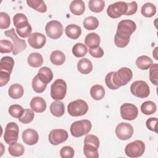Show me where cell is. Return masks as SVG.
<instances>
[{
    "instance_id": "cell-1",
    "label": "cell",
    "mask_w": 158,
    "mask_h": 158,
    "mask_svg": "<svg viewBox=\"0 0 158 158\" xmlns=\"http://www.w3.org/2000/svg\"><path fill=\"white\" fill-rule=\"evenodd\" d=\"M133 72L128 67H122L117 72H110L105 77L106 86L110 89H117L126 85L132 78Z\"/></svg>"
},
{
    "instance_id": "cell-2",
    "label": "cell",
    "mask_w": 158,
    "mask_h": 158,
    "mask_svg": "<svg viewBox=\"0 0 158 158\" xmlns=\"http://www.w3.org/2000/svg\"><path fill=\"white\" fill-rule=\"evenodd\" d=\"M136 23L131 20H121L117 25V30L114 36V43L118 48H125L129 42L131 34L136 30Z\"/></svg>"
},
{
    "instance_id": "cell-3",
    "label": "cell",
    "mask_w": 158,
    "mask_h": 158,
    "mask_svg": "<svg viewBox=\"0 0 158 158\" xmlns=\"http://www.w3.org/2000/svg\"><path fill=\"white\" fill-rule=\"evenodd\" d=\"M92 127L91 123L89 120L84 119L73 122L70 126V133L74 137L78 138L87 135Z\"/></svg>"
},
{
    "instance_id": "cell-4",
    "label": "cell",
    "mask_w": 158,
    "mask_h": 158,
    "mask_svg": "<svg viewBox=\"0 0 158 158\" xmlns=\"http://www.w3.org/2000/svg\"><path fill=\"white\" fill-rule=\"evenodd\" d=\"M88 110V104L82 99H77L72 101L67 106L68 113L72 117L82 116L86 114Z\"/></svg>"
},
{
    "instance_id": "cell-5",
    "label": "cell",
    "mask_w": 158,
    "mask_h": 158,
    "mask_svg": "<svg viewBox=\"0 0 158 158\" xmlns=\"http://www.w3.org/2000/svg\"><path fill=\"white\" fill-rule=\"evenodd\" d=\"M67 93V84L62 79H57L51 86V96L54 100L64 99Z\"/></svg>"
},
{
    "instance_id": "cell-6",
    "label": "cell",
    "mask_w": 158,
    "mask_h": 158,
    "mask_svg": "<svg viewBox=\"0 0 158 158\" xmlns=\"http://www.w3.org/2000/svg\"><path fill=\"white\" fill-rule=\"evenodd\" d=\"M145 151V144L141 140H135L128 143L125 148V154L131 158L141 156Z\"/></svg>"
},
{
    "instance_id": "cell-7",
    "label": "cell",
    "mask_w": 158,
    "mask_h": 158,
    "mask_svg": "<svg viewBox=\"0 0 158 158\" xmlns=\"http://www.w3.org/2000/svg\"><path fill=\"white\" fill-rule=\"evenodd\" d=\"M130 91L132 94L140 98H147L150 93L148 84L143 80L134 81L130 86Z\"/></svg>"
},
{
    "instance_id": "cell-8",
    "label": "cell",
    "mask_w": 158,
    "mask_h": 158,
    "mask_svg": "<svg viewBox=\"0 0 158 158\" xmlns=\"http://www.w3.org/2000/svg\"><path fill=\"white\" fill-rule=\"evenodd\" d=\"M45 31L49 38L56 40L62 36L64 28L60 22L54 20L47 23L45 27Z\"/></svg>"
},
{
    "instance_id": "cell-9",
    "label": "cell",
    "mask_w": 158,
    "mask_h": 158,
    "mask_svg": "<svg viewBox=\"0 0 158 158\" xmlns=\"http://www.w3.org/2000/svg\"><path fill=\"white\" fill-rule=\"evenodd\" d=\"M19 128L15 122H9L6 127L4 134V140L7 144H12L17 141Z\"/></svg>"
},
{
    "instance_id": "cell-10",
    "label": "cell",
    "mask_w": 158,
    "mask_h": 158,
    "mask_svg": "<svg viewBox=\"0 0 158 158\" xmlns=\"http://www.w3.org/2000/svg\"><path fill=\"white\" fill-rule=\"evenodd\" d=\"M127 10V3L123 1H118L110 4L107 9V15L112 18L117 19L125 14Z\"/></svg>"
},
{
    "instance_id": "cell-11",
    "label": "cell",
    "mask_w": 158,
    "mask_h": 158,
    "mask_svg": "<svg viewBox=\"0 0 158 158\" xmlns=\"http://www.w3.org/2000/svg\"><path fill=\"white\" fill-rule=\"evenodd\" d=\"M4 35L9 37L12 39L13 43H14V50L12 51V54L14 55H17L19 52L23 51L25 50L27 48V44L26 42L24 40L20 39L16 33H15V29L14 28H11L9 30H7L4 32Z\"/></svg>"
},
{
    "instance_id": "cell-12",
    "label": "cell",
    "mask_w": 158,
    "mask_h": 158,
    "mask_svg": "<svg viewBox=\"0 0 158 158\" xmlns=\"http://www.w3.org/2000/svg\"><path fill=\"white\" fill-rule=\"evenodd\" d=\"M120 111L122 118L127 120H133L135 119L138 115L137 107L130 103L123 104L120 106Z\"/></svg>"
},
{
    "instance_id": "cell-13",
    "label": "cell",
    "mask_w": 158,
    "mask_h": 158,
    "mask_svg": "<svg viewBox=\"0 0 158 158\" xmlns=\"http://www.w3.org/2000/svg\"><path fill=\"white\" fill-rule=\"evenodd\" d=\"M115 134L117 138L121 140L128 139L133 134V128L130 123L121 122L116 127Z\"/></svg>"
},
{
    "instance_id": "cell-14",
    "label": "cell",
    "mask_w": 158,
    "mask_h": 158,
    "mask_svg": "<svg viewBox=\"0 0 158 158\" xmlns=\"http://www.w3.org/2000/svg\"><path fill=\"white\" fill-rule=\"evenodd\" d=\"M68 133L64 129H53L48 136L49 143L54 146L58 145L65 142L68 138Z\"/></svg>"
},
{
    "instance_id": "cell-15",
    "label": "cell",
    "mask_w": 158,
    "mask_h": 158,
    "mask_svg": "<svg viewBox=\"0 0 158 158\" xmlns=\"http://www.w3.org/2000/svg\"><path fill=\"white\" fill-rule=\"evenodd\" d=\"M46 42V38L45 35L39 32L31 33L28 39V43L30 46L35 49L42 48L45 45Z\"/></svg>"
},
{
    "instance_id": "cell-16",
    "label": "cell",
    "mask_w": 158,
    "mask_h": 158,
    "mask_svg": "<svg viewBox=\"0 0 158 158\" xmlns=\"http://www.w3.org/2000/svg\"><path fill=\"white\" fill-rule=\"evenodd\" d=\"M23 141L28 145H34L37 143L39 139V136L37 131L31 128H28L24 130L22 133Z\"/></svg>"
},
{
    "instance_id": "cell-17",
    "label": "cell",
    "mask_w": 158,
    "mask_h": 158,
    "mask_svg": "<svg viewBox=\"0 0 158 158\" xmlns=\"http://www.w3.org/2000/svg\"><path fill=\"white\" fill-rule=\"evenodd\" d=\"M31 109L38 113L43 112L46 109V103L45 100L40 96L33 98L30 102Z\"/></svg>"
},
{
    "instance_id": "cell-18",
    "label": "cell",
    "mask_w": 158,
    "mask_h": 158,
    "mask_svg": "<svg viewBox=\"0 0 158 158\" xmlns=\"http://www.w3.org/2000/svg\"><path fill=\"white\" fill-rule=\"evenodd\" d=\"M17 33L22 38L29 37L31 34L32 28L28 21L23 22L15 27Z\"/></svg>"
},
{
    "instance_id": "cell-19",
    "label": "cell",
    "mask_w": 158,
    "mask_h": 158,
    "mask_svg": "<svg viewBox=\"0 0 158 158\" xmlns=\"http://www.w3.org/2000/svg\"><path fill=\"white\" fill-rule=\"evenodd\" d=\"M49 109L52 115L56 117L62 116L65 112L64 104L60 100H57L52 102L50 105Z\"/></svg>"
},
{
    "instance_id": "cell-20",
    "label": "cell",
    "mask_w": 158,
    "mask_h": 158,
    "mask_svg": "<svg viewBox=\"0 0 158 158\" xmlns=\"http://www.w3.org/2000/svg\"><path fill=\"white\" fill-rule=\"evenodd\" d=\"M36 75L41 81L46 84L51 82L53 78V73L48 67H43L40 69Z\"/></svg>"
},
{
    "instance_id": "cell-21",
    "label": "cell",
    "mask_w": 158,
    "mask_h": 158,
    "mask_svg": "<svg viewBox=\"0 0 158 158\" xmlns=\"http://www.w3.org/2000/svg\"><path fill=\"white\" fill-rule=\"evenodd\" d=\"M65 33L69 38L77 40L80 37L81 33V27L77 25L70 24L65 27Z\"/></svg>"
},
{
    "instance_id": "cell-22",
    "label": "cell",
    "mask_w": 158,
    "mask_h": 158,
    "mask_svg": "<svg viewBox=\"0 0 158 158\" xmlns=\"http://www.w3.org/2000/svg\"><path fill=\"white\" fill-rule=\"evenodd\" d=\"M70 12L75 15H82L85 10V5L81 0H74L70 4Z\"/></svg>"
},
{
    "instance_id": "cell-23",
    "label": "cell",
    "mask_w": 158,
    "mask_h": 158,
    "mask_svg": "<svg viewBox=\"0 0 158 158\" xmlns=\"http://www.w3.org/2000/svg\"><path fill=\"white\" fill-rule=\"evenodd\" d=\"M24 93L23 86L19 83L12 84L8 89L9 96L14 99L20 98Z\"/></svg>"
},
{
    "instance_id": "cell-24",
    "label": "cell",
    "mask_w": 158,
    "mask_h": 158,
    "mask_svg": "<svg viewBox=\"0 0 158 158\" xmlns=\"http://www.w3.org/2000/svg\"><path fill=\"white\" fill-rule=\"evenodd\" d=\"M77 69L82 74H88L93 70L92 62L87 58H83L78 62Z\"/></svg>"
},
{
    "instance_id": "cell-25",
    "label": "cell",
    "mask_w": 158,
    "mask_h": 158,
    "mask_svg": "<svg viewBox=\"0 0 158 158\" xmlns=\"http://www.w3.org/2000/svg\"><path fill=\"white\" fill-rule=\"evenodd\" d=\"M100 42V37L96 33H88L85 39V44L89 48H95L99 46Z\"/></svg>"
},
{
    "instance_id": "cell-26",
    "label": "cell",
    "mask_w": 158,
    "mask_h": 158,
    "mask_svg": "<svg viewBox=\"0 0 158 158\" xmlns=\"http://www.w3.org/2000/svg\"><path fill=\"white\" fill-rule=\"evenodd\" d=\"M28 64L32 67H39L42 65L43 63V57L38 52L31 53L27 58Z\"/></svg>"
},
{
    "instance_id": "cell-27",
    "label": "cell",
    "mask_w": 158,
    "mask_h": 158,
    "mask_svg": "<svg viewBox=\"0 0 158 158\" xmlns=\"http://www.w3.org/2000/svg\"><path fill=\"white\" fill-rule=\"evenodd\" d=\"M90 95L96 101L101 100L105 96V89L102 85H94L90 89Z\"/></svg>"
},
{
    "instance_id": "cell-28",
    "label": "cell",
    "mask_w": 158,
    "mask_h": 158,
    "mask_svg": "<svg viewBox=\"0 0 158 158\" xmlns=\"http://www.w3.org/2000/svg\"><path fill=\"white\" fill-rule=\"evenodd\" d=\"M14 65V60L10 56H4L1 58L0 63V70L6 71L11 73Z\"/></svg>"
},
{
    "instance_id": "cell-29",
    "label": "cell",
    "mask_w": 158,
    "mask_h": 158,
    "mask_svg": "<svg viewBox=\"0 0 158 158\" xmlns=\"http://www.w3.org/2000/svg\"><path fill=\"white\" fill-rule=\"evenodd\" d=\"M152 64V60L147 56H141L136 60V65L141 70H148Z\"/></svg>"
},
{
    "instance_id": "cell-30",
    "label": "cell",
    "mask_w": 158,
    "mask_h": 158,
    "mask_svg": "<svg viewBox=\"0 0 158 158\" xmlns=\"http://www.w3.org/2000/svg\"><path fill=\"white\" fill-rule=\"evenodd\" d=\"M51 62L56 65H62L65 60V56L63 52L59 50L52 51L50 55Z\"/></svg>"
},
{
    "instance_id": "cell-31",
    "label": "cell",
    "mask_w": 158,
    "mask_h": 158,
    "mask_svg": "<svg viewBox=\"0 0 158 158\" xmlns=\"http://www.w3.org/2000/svg\"><path fill=\"white\" fill-rule=\"evenodd\" d=\"M27 3L29 7L39 12L44 13L47 10L46 5L43 0H27Z\"/></svg>"
},
{
    "instance_id": "cell-32",
    "label": "cell",
    "mask_w": 158,
    "mask_h": 158,
    "mask_svg": "<svg viewBox=\"0 0 158 158\" xmlns=\"http://www.w3.org/2000/svg\"><path fill=\"white\" fill-rule=\"evenodd\" d=\"M141 12L146 17H151L156 13V7L151 2H146L141 7Z\"/></svg>"
},
{
    "instance_id": "cell-33",
    "label": "cell",
    "mask_w": 158,
    "mask_h": 158,
    "mask_svg": "<svg viewBox=\"0 0 158 158\" xmlns=\"http://www.w3.org/2000/svg\"><path fill=\"white\" fill-rule=\"evenodd\" d=\"M25 148L22 144L19 143H15L10 146L8 148V151L9 154L14 157H19L23 154Z\"/></svg>"
},
{
    "instance_id": "cell-34",
    "label": "cell",
    "mask_w": 158,
    "mask_h": 158,
    "mask_svg": "<svg viewBox=\"0 0 158 158\" xmlns=\"http://www.w3.org/2000/svg\"><path fill=\"white\" fill-rule=\"evenodd\" d=\"M157 107L156 104L151 101L144 102L141 106V110L145 115H151L156 112Z\"/></svg>"
},
{
    "instance_id": "cell-35",
    "label": "cell",
    "mask_w": 158,
    "mask_h": 158,
    "mask_svg": "<svg viewBox=\"0 0 158 158\" xmlns=\"http://www.w3.org/2000/svg\"><path fill=\"white\" fill-rule=\"evenodd\" d=\"M83 25L84 28L87 30H95L99 25V20L95 17L89 16L83 20Z\"/></svg>"
},
{
    "instance_id": "cell-36",
    "label": "cell",
    "mask_w": 158,
    "mask_h": 158,
    "mask_svg": "<svg viewBox=\"0 0 158 158\" xmlns=\"http://www.w3.org/2000/svg\"><path fill=\"white\" fill-rule=\"evenodd\" d=\"M84 155L87 158H98L99 157L98 148L89 144H84L83 147Z\"/></svg>"
},
{
    "instance_id": "cell-37",
    "label": "cell",
    "mask_w": 158,
    "mask_h": 158,
    "mask_svg": "<svg viewBox=\"0 0 158 158\" xmlns=\"http://www.w3.org/2000/svg\"><path fill=\"white\" fill-rule=\"evenodd\" d=\"M105 6V2L103 0H90L88 2V7L92 12L98 13L103 10Z\"/></svg>"
},
{
    "instance_id": "cell-38",
    "label": "cell",
    "mask_w": 158,
    "mask_h": 158,
    "mask_svg": "<svg viewBox=\"0 0 158 158\" xmlns=\"http://www.w3.org/2000/svg\"><path fill=\"white\" fill-rule=\"evenodd\" d=\"M88 52L86 46L81 43H76L72 48V53L77 57H84Z\"/></svg>"
},
{
    "instance_id": "cell-39",
    "label": "cell",
    "mask_w": 158,
    "mask_h": 158,
    "mask_svg": "<svg viewBox=\"0 0 158 158\" xmlns=\"http://www.w3.org/2000/svg\"><path fill=\"white\" fill-rule=\"evenodd\" d=\"M31 85L33 90L37 93H43L46 89L47 86V84L41 81L37 75L33 78Z\"/></svg>"
},
{
    "instance_id": "cell-40",
    "label": "cell",
    "mask_w": 158,
    "mask_h": 158,
    "mask_svg": "<svg viewBox=\"0 0 158 158\" xmlns=\"http://www.w3.org/2000/svg\"><path fill=\"white\" fill-rule=\"evenodd\" d=\"M23 108L19 104H13L11 105L8 110L9 114L14 118H19L23 114L24 112Z\"/></svg>"
},
{
    "instance_id": "cell-41",
    "label": "cell",
    "mask_w": 158,
    "mask_h": 158,
    "mask_svg": "<svg viewBox=\"0 0 158 158\" xmlns=\"http://www.w3.org/2000/svg\"><path fill=\"white\" fill-rule=\"evenodd\" d=\"M34 112L30 109H25L23 115L19 118L20 122L23 124H27L32 122L34 118Z\"/></svg>"
},
{
    "instance_id": "cell-42",
    "label": "cell",
    "mask_w": 158,
    "mask_h": 158,
    "mask_svg": "<svg viewBox=\"0 0 158 158\" xmlns=\"http://www.w3.org/2000/svg\"><path fill=\"white\" fill-rule=\"evenodd\" d=\"M14 46L11 41L7 40H1L0 41V52L1 53H9L13 51Z\"/></svg>"
},
{
    "instance_id": "cell-43",
    "label": "cell",
    "mask_w": 158,
    "mask_h": 158,
    "mask_svg": "<svg viewBox=\"0 0 158 158\" xmlns=\"http://www.w3.org/2000/svg\"><path fill=\"white\" fill-rule=\"evenodd\" d=\"M150 81L155 85H157L158 79V65L157 64H152L149 70Z\"/></svg>"
},
{
    "instance_id": "cell-44",
    "label": "cell",
    "mask_w": 158,
    "mask_h": 158,
    "mask_svg": "<svg viewBox=\"0 0 158 158\" xmlns=\"http://www.w3.org/2000/svg\"><path fill=\"white\" fill-rule=\"evenodd\" d=\"M10 25L9 15L4 12H0V28L7 29Z\"/></svg>"
},
{
    "instance_id": "cell-45",
    "label": "cell",
    "mask_w": 158,
    "mask_h": 158,
    "mask_svg": "<svg viewBox=\"0 0 158 158\" xmlns=\"http://www.w3.org/2000/svg\"><path fill=\"white\" fill-rule=\"evenodd\" d=\"M74 154V149L69 146H64L60 150V156L62 158H72Z\"/></svg>"
},
{
    "instance_id": "cell-46",
    "label": "cell",
    "mask_w": 158,
    "mask_h": 158,
    "mask_svg": "<svg viewBox=\"0 0 158 158\" xmlns=\"http://www.w3.org/2000/svg\"><path fill=\"white\" fill-rule=\"evenodd\" d=\"M84 144H89L94 146L97 148L99 147V140L98 136L94 135H88L84 139Z\"/></svg>"
},
{
    "instance_id": "cell-47",
    "label": "cell",
    "mask_w": 158,
    "mask_h": 158,
    "mask_svg": "<svg viewBox=\"0 0 158 158\" xmlns=\"http://www.w3.org/2000/svg\"><path fill=\"white\" fill-rule=\"evenodd\" d=\"M157 118L156 117H151L148 118L146 122V125L147 128L152 131L157 133Z\"/></svg>"
},
{
    "instance_id": "cell-48",
    "label": "cell",
    "mask_w": 158,
    "mask_h": 158,
    "mask_svg": "<svg viewBox=\"0 0 158 158\" xmlns=\"http://www.w3.org/2000/svg\"><path fill=\"white\" fill-rule=\"evenodd\" d=\"M89 53L91 56L95 58L102 57L104 55V51L100 46L95 48H89Z\"/></svg>"
},
{
    "instance_id": "cell-49",
    "label": "cell",
    "mask_w": 158,
    "mask_h": 158,
    "mask_svg": "<svg viewBox=\"0 0 158 158\" xmlns=\"http://www.w3.org/2000/svg\"><path fill=\"white\" fill-rule=\"evenodd\" d=\"M28 21V19L25 15L22 13H17L13 17V23L15 27H16L18 24L23 22Z\"/></svg>"
},
{
    "instance_id": "cell-50",
    "label": "cell",
    "mask_w": 158,
    "mask_h": 158,
    "mask_svg": "<svg viewBox=\"0 0 158 158\" xmlns=\"http://www.w3.org/2000/svg\"><path fill=\"white\" fill-rule=\"evenodd\" d=\"M10 73L3 71L0 70V86L2 87L4 85H6L10 79Z\"/></svg>"
},
{
    "instance_id": "cell-51",
    "label": "cell",
    "mask_w": 158,
    "mask_h": 158,
    "mask_svg": "<svg viewBox=\"0 0 158 158\" xmlns=\"http://www.w3.org/2000/svg\"><path fill=\"white\" fill-rule=\"evenodd\" d=\"M138 8V5L136 1H133L127 3V10L125 14L127 15H131L136 13Z\"/></svg>"
},
{
    "instance_id": "cell-52",
    "label": "cell",
    "mask_w": 158,
    "mask_h": 158,
    "mask_svg": "<svg viewBox=\"0 0 158 158\" xmlns=\"http://www.w3.org/2000/svg\"><path fill=\"white\" fill-rule=\"evenodd\" d=\"M157 49H158L157 47L155 48L153 52H152V55H153L154 57L156 59V60H158V58H157Z\"/></svg>"
}]
</instances>
